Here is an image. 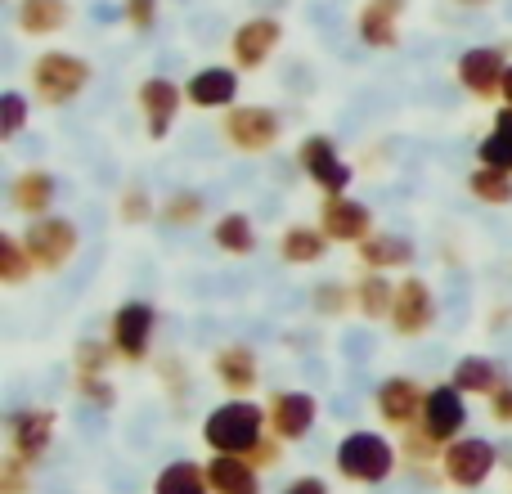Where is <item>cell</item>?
<instances>
[{
    "label": "cell",
    "mask_w": 512,
    "mask_h": 494,
    "mask_svg": "<svg viewBox=\"0 0 512 494\" xmlns=\"http://www.w3.org/2000/svg\"><path fill=\"white\" fill-rule=\"evenodd\" d=\"M333 463H337V472H342L346 481H355V486H382V481L396 472L400 454H396V445H391L382 432L355 427V432L342 436Z\"/></svg>",
    "instance_id": "3957f363"
},
{
    "label": "cell",
    "mask_w": 512,
    "mask_h": 494,
    "mask_svg": "<svg viewBox=\"0 0 512 494\" xmlns=\"http://www.w3.org/2000/svg\"><path fill=\"white\" fill-rule=\"evenodd\" d=\"M490 418H495L499 427H512V382L504 391H495V396H490Z\"/></svg>",
    "instance_id": "b9f144b4"
},
{
    "label": "cell",
    "mask_w": 512,
    "mask_h": 494,
    "mask_svg": "<svg viewBox=\"0 0 512 494\" xmlns=\"http://www.w3.org/2000/svg\"><path fill=\"white\" fill-rule=\"evenodd\" d=\"M319 230L328 234V243L360 247L373 234V212H369V203H360V198L333 194V198L319 203Z\"/></svg>",
    "instance_id": "9a60e30c"
},
{
    "label": "cell",
    "mask_w": 512,
    "mask_h": 494,
    "mask_svg": "<svg viewBox=\"0 0 512 494\" xmlns=\"http://www.w3.org/2000/svg\"><path fill=\"white\" fill-rule=\"evenodd\" d=\"M207 481H212V494H261V468L252 459H239V454H212L207 459Z\"/></svg>",
    "instance_id": "603a6c76"
},
{
    "label": "cell",
    "mask_w": 512,
    "mask_h": 494,
    "mask_svg": "<svg viewBox=\"0 0 512 494\" xmlns=\"http://www.w3.org/2000/svg\"><path fill=\"white\" fill-rule=\"evenodd\" d=\"M468 194L486 207H508L512 203V171H499V167H481L468 176Z\"/></svg>",
    "instance_id": "d6a6232c"
},
{
    "label": "cell",
    "mask_w": 512,
    "mask_h": 494,
    "mask_svg": "<svg viewBox=\"0 0 512 494\" xmlns=\"http://www.w3.org/2000/svg\"><path fill=\"white\" fill-rule=\"evenodd\" d=\"M459 9H486V5H495V0H454Z\"/></svg>",
    "instance_id": "f6af8a7d"
},
{
    "label": "cell",
    "mask_w": 512,
    "mask_h": 494,
    "mask_svg": "<svg viewBox=\"0 0 512 494\" xmlns=\"http://www.w3.org/2000/svg\"><path fill=\"white\" fill-rule=\"evenodd\" d=\"M18 239H23L27 256H32V265L41 274H59L81 247V234L68 216H41V221H27V230L18 234Z\"/></svg>",
    "instance_id": "277c9868"
},
{
    "label": "cell",
    "mask_w": 512,
    "mask_h": 494,
    "mask_svg": "<svg viewBox=\"0 0 512 494\" xmlns=\"http://www.w3.org/2000/svg\"><path fill=\"white\" fill-rule=\"evenodd\" d=\"M279 459H283V441H279V436H265V441L252 450V463H256L261 472L279 468Z\"/></svg>",
    "instance_id": "60d3db41"
},
{
    "label": "cell",
    "mask_w": 512,
    "mask_h": 494,
    "mask_svg": "<svg viewBox=\"0 0 512 494\" xmlns=\"http://www.w3.org/2000/svg\"><path fill=\"white\" fill-rule=\"evenodd\" d=\"M153 333H158V306L153 301H122L108 324V342H113L122 364H144L153 355Z\"/></svg>",
    "instance_id": "5b68a950"
},
{
    "label": "cell",
    "mask_w": 512,
    "mask_h": 494,
    "mask_svg": "<svg viewBox=\"0 0 512 494\" xmlns=\"http://www.w3.org/2000/svg\"><path fill=\"white\" fill-rule=\"evenodd\" d=\"M158 0H122V18L126 27H135V32H153L158 27Z\"/></svg>",
    "instance_id": "ab89813d"
},
{
    "label": "cell",
    "mask_w": 512,
    "mask_h": 494,
    "mask_svg": "<svg viewBox=\"0 0 512 494\" xmlns=\"http://www.w3.org/2000/svg\"><path fill=\"white\" fill-rule=\"evenodd\" d=\"M279 41H283V23H279V18H270V14L243 18V23L234 27V36H230L234 68H239V72L265 68V63H270V54L279 50Z\"/></svg>",
    "instance_id": "8fae6325"
},
{
    "label": "cell",
    "mask_w": 512,
    "mask_h": 494,
    "mask_svg": "<svg viewBox=\"0 0 512 494\" xmlns=\"http://www.w3.org/2000/svg\"><path fill=\"white\" fill-rule=\"evenodd\" d=\"M355 252H360V265H364V270H378V274L409 270V265L418 261L414 239H405V234H391V230H373L369 239L355 247Z\"/></svg>",
    "instance_id": "44dd1931"
},
{
    "label": "cell",
    "mask_w": 512,
    "mask_h": 494,
    "mask_svg": "<svg viewBox=\"0 0 512 494\" xmlns=\"http://www.w3.org/2000/svg\"><path fill=\"white\" fill-rule=\"evenodd\" d=\"M77 400H86L90 409H113L117 387L108 378H77Z\"/></svg>",
    "instance_id": "74e56055"
},
{
    "label": "cell",
    "mask_w": 512,
    "mask_h": 494,
    "mask_svg": "<svg viewBox=\"0 0 512 494\" xmlns=\"http://www.w3.org/2000/svg\"><path fill=\"white\" fill-rule=\"evenodd\" d=\"M418 423L427 427V436L441 445L459 441L463 427H468V396H463L454 382H441V387H427V400H423V418Z\"/></svg>",
    "instance_id": "5bb4252c"
},
{
    "label": "cell",
    "mask_w": 512,
    "mask_h": 494,
    "mask_svg": "<svg viewBox=\"0 0 512 494\" xmlns=\"http://www.w3.org/2000/svg\"><path fill=\"white\" fill-rule=\"evenodd\" d=\"M450 382L463 391V396H495V391H504L508 387V373H504V364L499 360H490V355H459L454 360V369H450Z\"/></svg>",
    "instance_id": "7402d4cb"
},
{
    "label": "cell",
    "mask_w": 512,
    "mask_h": 494,
    "mask_svg": "<svg viewBox=\"0 0 512 494\" xmlns=\"http://www.w3.org/2000/svg\"><path fill=\"white\" fill-rule=\"evenodd\" d=\"M185 104L203 108V113H230V108H239V68H225V63L198 68L185 81Z\"/></svg>",
    "instance_id": "2e32d148"
},
{
    "label": "cell",
    "mask_w": 512,
    "mask_h": 494,
    "mask_svg": "<svg viewBox=\"0 0 512 494\" xmlns=\"http://www.w3.org/2000/svg\"><path fill=\"white\" fill-rule=\"evenodd\" d=\"M153 494H212V481H207V463L194 459H176L153 477Z\"/></svg>",
    "instance_id": "4316f807"
},
{
    "label": "cell",
    "mask_w": 512,
    "mask_h": 494,
    "mask_svg": "<svg viewBox=\"0 0 512 494\" xmlns=\"http://www.w3.org/2000/svg\"><path fill=\"white\" fill-rule=\"evenodd\" d=\"M221 135L234 153H270L283 135V117L270 104H239L221 117Z\"/></svg>",
    "instance_id": "8992f818"
},
{
    "label": "cell",
    "mask_w": 512,
    "mask_h": 494,
    "mask_svg": "<svg viewBox=\"0 0 512 494\" xmlns=\"http://www.w3.org/2000/svg\"><path fill=\"white\" fill-rule=\"evenodd\" d=\"M153 216H158V207H153L149 189H144V185H126L122 198H117V221H122V225H144V221H153Z\"/></svg>",
    "instance_id": "8d00e7d4"
},
{
    "label": "cell",
    "mask_w": 512,
    "mask_h": 494,
    "mask_svg": "<svg viewBox=\"0 0 512 494\" xmlns=\"http://www.w3.org/2000/svg\"><path fill=\"white\" fill-rule=\"evenodd\" d=\"M27 472H32V463H23L18 454L5 450V459H0V494H27Z\"/></svg>",
    "instance_id": "f35d334b"
},
{
    "label": "cell",
    "mask_w": 512,
    "mask_h": 494,
    "mask_svg": "<svg viewBox=\"0 0 512 494\" xmlns=\"http://www.w3.org/2000/svg\"><path fill=\"white\" fill-rule=\"evenodd\" d=\"M54 198H59V180H54L45 167H23L14 180H9V207H14L18 216H27V221L50 216Z\"/></svg>",
    "instance_id": "d6986e66"
},
{
    "label": "cell",
    "mask_w": 512,
    "mask_h": 494,
    "mask_svg": "<svg viewBox=\"0 0 512 494\" xmlns=\"http://www.w3.org/2000/svg\"><path fill=\"white\" fill-rule=\"evenodd\" d=\"M310 301H315V310L324 319H337V315H346V310H355V283L324 279L310 288Z\"/></svg>",
    "instance_id": "e575fe53"
},
{
    "label": "cell",
    "mask_w": 512,
    "mask_h": 494,
    "mask_svg": "<svg viewBox=\"0 0 512 494\" xmlns=\"http://www.w3.org/2000/svg\"><path fill=\"white\" fill-rule=\"evenodd\" d=\"M477 162L481 167L512 171V108L508 104L495 108V126H490V135L477 144Z\"/></svg>",
    "instance_id": "f546056e"
},
{
    "label": "cell",
    "mask_w": 512,
    "mask_h": 494,
    "mask_svg": "<svg viewBox=\"0 0 512 494\" xmlns=\"http://www.w3.org/2000/svg\"><path fill=\"white\" fill-rule=\"evenodd\" d=\"M27 122H32V99L23 90H5L0 95V140H18L27 131Z\"/></svg>",
    "instance_id": "d590c367"
},
{
    "label": "cell",
    "mask_w": 512,
    "mask_h": 494,
    "mask_svg": "<svg viewBox=\"0 0 512 494\" xmlns=\"http://www.w3.org/2000/svg\"><path fill=\"white\" fill-rule=\"evenodd\" d=\"M355 32H360V41L369 45V50H396L400 45V18H391L387 9H378V5L364 0L360 14H355Z\"/></svg>",
    "instance_id": "f1b7e54d"
},
{
    "label": "cell",
    "mask_w": 512,
    "mask_h": 494,
    "mask_svg": "<svg viewBox=\"0 0 512 494\" xmlns=\"http://www.w3.org/2000/svg\"><path fill=\"white\" fill-rule=\"evenodd\" d=\"M297 167L306 171V180H310V185H315L324 198L346 194V189H351V180H355L351 162L337 153V140H333V135H324V131L306 135V140L297 144Z\"/></svg>",
    "instance_id": "ba28073f"
},
{
    "label": "cell",
    "mask_w": 512,
    "mask_h": 494,
    "mask_svg": "<svg viewBox=\"0 0 512 494\" xmlns=\"http://www.w3.org/2000/svg\"><path fill=\"white\" fill-rule=\"evenodd\" d=\"M423 400H427V387L414 382V378H405V373L382 378L378 391H373V409H378V418L387 427H396V432H405V427H414L418 418H423Z\"/></svg>",
    "instance_id": "4fadbf2b"
},
{
    "label": "cell",
    "mask_w": 512,
    "mask_h": 494,
    "mask_svg": "<svg viewBox=\"0 0 512 494\" xmlns=\"http://www.w3.org/2000/svg\"><path fill=\"white\" fill-rule=\"evenodd\" d=\"M495 463H499L495 441H486V436H459L441 454V481L454 490H481L490 481V472H495Z\"/></svg>",
    "instance_id": "52a82bcc"
},
{
    "label": "cell",
    "mask_w": 512,
    "mask_h": 494,
    "mask_svg": "<svg viewBox=\"0 0 512 494\" xmlns=\"http://www.w3.org/2000/svg\"><path fill=\"white\" fill-rule=\"evenodd\" d=\"M504 104L512 108V68H508V77H504Z\"/></svg>",
    "instance_id": "bcb514c9"
},
{
    "label": "cell",
    "mask_w": 512,
    "mask_h": 494,
    "mask_svg": "<svg viewBox=\"0 0 512 494\" xmlns=\"http://www.w3.org/2000/svg\"><path fill=\"white\" fill-rule=\"evenodd\" d=\"M283 265H319L328 256V234L319 225H288L279 234Z\"/></svg>",
    "instance_id": "cb8c5ba5"
},
{
    "label": "cell",
    "mask_w": 512,
    "mask_h": 494,
    "mask_svg": "<svg viewBox=\"0 0 512 494\" xmlns=\"http://www.w3.org/2000/svg\"><path fill=\"white\" fill-rule=\"evenodd\" d=\"M54 427H59V414L54 409H14L5 418V432H9V454H18L23 463H41L45 450L54 445Z\"/></svg>",
    "instance_id": "7c38bea8"
},
{
    "label": "cell",
    "mask_w": 512,
    "mask_h": 494,
    "mask_svg": "<svg viewBox=\"0 0 512 494\" xmlns=\"http://www.w3.org/2000/svg\"><path fill=\"white\" fill-rule=\"evenodd\" d=\"M212 373L230 396H252L256 382H261V360L248 342H230L212 355Z\"/></svg>",
    "instance_id": "ffe728a7"
},
{
    "label": "cell",
    "mask_w": 512,
    "mask_h": 494,
    "mask_svg": "<svg viewBox=\"0 0 512 494\" xmlns=\"http://www.w3.org/2000/svg\"><path fill=\"white\" fill-rule=\"evenodd\" d=\"M212 243L221 247L225 256H252L261 239H256V225L248 212H225V216H216V225H212Z\"/></svg>",
    "instance_id": "83f0119b"
},
{
    "label": "cell",
    "mask_w": 512,
    "mask_h": 494,
    "mask_svg": "<svg viewBox=\"0 0 512 494\" xmlns=\"http://www.w3.org/2000/svg\"><path fill=\"white\" fill-rule=\"evenodd\" d=\"M180 81L171 77H144L140 90H135V104H140L144 122H149V140H167L171 126H176V113H180Z\"/></svg>",
    "instance_id": "ac0fdd59"
},
{
    "label": "cell",
    "mask_w": 512,
    "mask_h": 494,
    "mask_svg": "<svg viewBox=\"0 0 512 494\" xmlns=\"http://www.w3.org/2000/svg\"><path fill=\"white\" fill-rule=\"evenodd\" d=\"M508 50L504 45H472L459 54L454 77L472 99H504V77H508Z\"/></svg>",
    "instance_id": "9c48e42d"
},
{
    "label": "cell",
    "mask_w": 512,
    "mask_h": 494,
    "mask_svg": "<svg viewBox=\"0 0 512 494\" xmlns=\"http://www.w3.org/2000/svg\"><path fill=\"white\" fill-rule=\"evenodd\" d=\"M113 360H117V351L108 337H81V342L72 346V373H77V378H108Z\"/></svg>",
    "instance_id": "4dcf8cb0"
},
{
    "label": "cell",
    "mask_w": 512,
    "mask_h": 494,
    "mask_svg": "<svg viewBox=\"0 0 512 494\" xmlns=\"http://www.w3.org/2000/svg\"><path fill=\"white\" fill-rule=\"evenodd\" d=\"M391 306H396V283L391 274H378V270H364L355 279V310L364 319H391Z\"/></svg>",
    "instance_id": "484cf974"
},
{
    "label": "cell",
    "mask_w": 512,
    "mask_h": 494,
    "mask_svg": "<svg viewBox=\"0 0 512 494\" xmlns=\"http://www.w3.org/2000/svg\"><path fill=\"white\" fill-rule=\"evenodd\" d=\"M283 494H328V481L324 477H292Z\"/></svg>",
    "instance_id": "7bdbcfd3"
},
{
    "label": "cell",
    "mask_w": 512,
    "mask_h": 494,
    "mask_svg": "<svg viewBox=\"0 0 512 494\" xmlns=\"http://www.w3.org/2000/svg\"><path fill=\"white\" fill-rule=\"evenodd\" d=\"M391 333L396 337H423L427 328L436 324V292L427 279L418 274H405L396 283V306H391Z\"/></svg>",
    "instance_id": "30bf717a"
},
{
    "label": "cell",
    "mask_w": 512,
    "mask_h": 494,
    "mask_svg": "<svg viewBox=\"0 0 512 494\" xmlns=\"http://www.w3.org/2000/svg\"><path fill=\"white\" fill-rule=\"evenodd\" d=\"M265 409H270V436H279L283 445L306 441V436L315 432L319 400L310 396V391H274Z\"/></svg>",
    "instance_id": "e0dca14e"
},
{
    "label": "cell",
    "mask_w": 512,
    "mask_h": 494,
    "mask_svg": "<svg viewBox=\"0 0 512 494\" xmlns=\"http://www.w3.org/2000/svg\"><path fill=\"white\" fill-rule=\"evenodd\" d=\"M207 216V198L198 194V189H176V194H167V203L158 207V221L167 225V230H189V225H198Z\"/></svg>",
    "instance_id": "1f68e13d"
},
{
    "label": "cell",
    "mask_w": 512,
    "mask_h": 494,
    "mask_svg": "<svg viewBox=\"0 0 512 494\" xmlns=\"http://www.w3.org/2000/svg\"><path fill=\"white\" fill-rule=\"evenodd\" d=\"M36 274L32 256H27V247L18 234H0V283L5 288H18V283H27Z\"/></svg>",
    "instance_id": "836d02e7"
},
{
    "label": "cell",
    "mask_w": 512,
    "mask_h": 494,
    "mask_svg": "<svg viewBox=\"0 0 512 494\" xmlns=\"http://www.w3.org/2000/svg\"><path fill=\"white\" fill-rule=\"evenodd\" d=\"M72 18L68 0H18V27L27 36H54L63 32Z\"/></svg>",
    "instance_id": "d4e9b609"
},
{
    "label": "cell",
    "mask_w": 512,
    "mask_h": 494,
    "mask_svg": "<svg viewBox=\"0 0 512 494\" xmlns=\"http://www.w3.org/2000/svg\"><path fill=\"white\" fill-rule=\"evenodd\" d=\"M265 427H270V409L256 405L252 396H230L203 418V445L212 454L252 459V450L265 441Z\"/></svg>",
    "instance_id": "6da1fadb"
},
{
    "label": "cell",
    "mask_w": 512,
    "mask_h": 494,
    "mask_svg": "<svg viewBox=\"0 0 512 494\" xmlns=\"http://www.w3.org/2000/svg\"><path fill=\"white\" fill-rule=\"evenodd\" d=\"M90 77H95L90 59H81V54H72V50H45V54H36L32 72H27L36 104H45V108L72 104V99H77L81 90L90 86Z\"/></svg>",
    "instance_id": "7a4b0ae2"
},
{
    "label": "cell",
    "mask_w": 512,
    "mask_h": 494,
    "mask_svg": "<svg viewBox=\"0 0 512 494\" xmlns=\"http://www.w3.org/2000/svg\"><path fill=\"white\" fill-rule=\"evenodd\" d=\"M369 5H378V9H387L391 18H400L409 9V0H369Z\"/></svg>",
    "instance_id": "ee69618b"
}]
</instances>
